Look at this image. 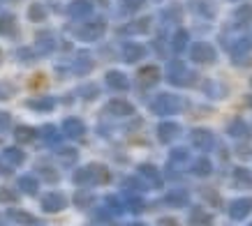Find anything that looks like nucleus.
<instances>
[{
    "mask_svg": "<svg viewBox=\"0 0 252 226\" xmlns=\"http://www.w3.org/2000/svg\"><path fill=\"white\" fill-rule=\"evenodd\" d=\"M69 12H72V14H86V12H91V5H88L86 0H77Z\"/></svg>",
    "mask_w": 252,
    "mask_h": 226,
    "instance_id": "1",
    "label": "nucleus"
},
{
    "mask_svg": "<svg viewBox=\"0 0 252 226\" xmlns=\"http://www.w3.org/2000/svg\"><path fill=\"white\" fill-rule=\"evenodd\" d=\"M127 53H130V56H137V53H141V51H139L137 46H134V49H127Z\"/></svg>",
    "mask_w": 252,
    "mask_h": 226,
    "instance_id": "2",
    "label": "nucleus"
}]
</instances>
